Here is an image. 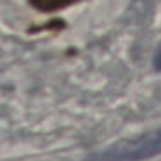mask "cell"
Masks as SVG:
<instances>
[{
	"instance_id": "obj_1",
	"label": "cell",
	"mask_w": 161,
	"mask_h": 161,
	"mask_svg": "<svg viewBox=\"0 0 161 161\" xmlns=\"http://www.w3.org/2000/svg\"><path fill=\"white\" fill-rule=\"evenodd\" d=\"M161 154V126L94 153L87 161H142Z\"/></svg>"
},
{
	"instance_id": "obj_2",
	"label": "cell",
	"mask_w": 161,
	"mask_h": 161,
	"mask_svg": "<svg viewBox=\"0 0 161 161\" xmlns=\"http://www.w3.org/2000/svg\"><path fill=\"white\" fill-rule=\"evenodd\" d=\"M78 2L81 0H30V4L40 12H57Z\"/></svg>"
},
{
	"instance_id": "obj_3",
	"label": "cell",
	"mask_w": 161,
	"mask_h": 161,
	"mask_svg": "<svg viewBox=\"0 0 161 161\" xmlns=\"http://www.w3.org/2000/svg\"><path fill=\"white\" fill-rule=\"evenodd\" d=\"M153 64H154V69L161 73V43H159V47H158L156 54H154V61H153Z\"/></svg>"
}]
</instances>
